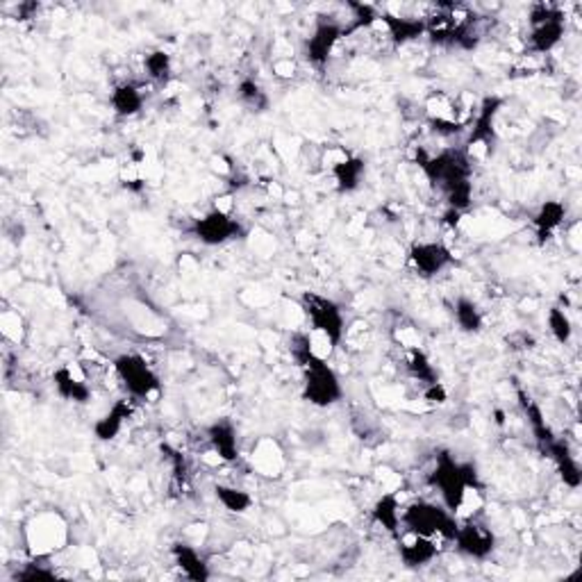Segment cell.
<instances>
[{
    "label": "cell",
    "mask_w": 582,
    "mask_h": 582,
    "mask_svg": "<svg viewBox=\"0 0 582 582\" xmlns=\"http://www.w3.org/2000/svg\"><path fill=\"white\" fill-rule=\"evenodd\" d=\"M430 185L446 198L450 210L462 212L471 205L473 164L467 149H444L441 153L419 159Z\"/></svg>",
    "instance_id": "obj_1"
},
{
    "label": "cell",
    "mask_w": 582,
    "mask_h": 582,
    "mask_svg": "<svg viewBox=\"0 0 582 582\" xmlns=\"http://www.w3.org/2000/svg\"><path fill=\"white\" fill-rule=\"evenodd\" d=\"M430 480H432L434 487L440 489L444 507H449L455 516H458V510L462 507L468 492L477 489L476 468L471 464L458 462L450 453L437 455V464H434Z\"/></svg>",
    "instance_id": "obj_2"
},
{
    "label": "cell",
    "mask_w": 582,
    "mask_h": 582,
    "mask_svg": "<svg viewBox=\"0 0 582 582\" xmlns=\"http://www.w3.org/2000/svg\"><path fill=\"white\" fill-rule=\"evenodd\" d=\"M401 525L414 535L453 541L459 523L449 507L430 501H416L401 512Z\"/></svg>",
    "instance_id": "obj_3"
},
{
    "label": "cell",
    "mask_w": 582,
    "mask_h": 582,
    "mask_svg": "<svg viewBox=\"0 0 582 582\" xmlns=\"http://www.w3.org/2000/svg\"><path fill=\"white\" fill-rule=\"evenodd\" d=\"M301 367L305 368V396L307 403L316 407H330L337 401H341L344 396V389H341V382H339V376L332 371V368L325 364V359L321 358H307L305 362H301Z\"/></svg>",
    "instance_id": "obj_4"
},
{
    "label": "cell",
    "mask_w": 582,
    "mask_h": 582,
    "mask_svg": "<svg viewBox=\"0 0 582 582\" xmlns=\"http://www.w3.org/2000/svg\"><path fill=\"white\" fill-rule=\"evenodd\" d=\"M114 371L121 377L123 386L128 389L130 398L146 401L159 392V377L150 368V364L137 353H123L114 359Z\"/></svg>",
    "instance_id": "obj_5"
},
{
    "label": "cell",
    "mask_w": 582,
    "mask_h": 582,
    "mask_svg": "<svg viewBox=\"0 0 582 582\" xmlns=\"http://www.w3.org/2000/svg\"><path fill=\"white\" fill-rule=\"evenodd\" d=\"M301 305L305 316L310 319L312 332L325 337L332 346L341 344V339H344L346 332V323L344 314H341V307H339L337 303L325 296H319V294H305Z\"/></svg>",
    "instance_id": "obj_6"
},
{
    "label": "cell",
    "mask_w": 582,
    "mask_h": 582,
    "mask_svg": "<svg viewBox=\"0 0 582 582\" xmlns=\"http://www.w3.org/2000/svg\"><path fill=\"white\" fill-rule=\"evenodd\" d=\"M241 232H244L241 223L230 212L219 210V207L207 212L203 219H196L191 225V234L205 246H223L237 239Z\"/></svg>",
    "instance_id": "obj_7"
},
{
    "label": "cell",
    "mask_w": 582,
    "mask_h": 582,
    "mask_svg": "<svg viewBox=\"0 0 582 582\" xmlns=\"http://www.w3.org/2000/svg\"><path fill=\"white\" fill-rule=\"evenodd\" d=\"M530 48L535 53H550L564 37V19L558 10L553 7H537L530 16Z\"/></svg>",
    "instance_id": "obj_8"
},
{
    "label": "cell",
    "mask_w": 582,
    "mask_h": 582,
    "mask_svg": "<svg viewBox=\"0 0 582 582\" xmlns=\"http://www.w3.org/2000/svg\"><path fill=\"white\" fill-rule=\"evenodd\" d=\"M453 541L459 553L473 559H487L496 549V537H494L492 528L473 519H467V523L458 525Z\"/></svg>",
    "instance_id": "obj_9"
},
{
    "label": "cell",
    "mask_w": 582,
    "mask_h": 582,
    "mask_svg": "<svg viewBox=\"0 0 582 582\" xmlns=\"http://www.w3.org/2000/svg\"><path fill=\"white\" fill-rule=\"evenodd\" d=\"M410 262L423 277H432L455 262V255L441 241H419L412 246Z\"/></svg>",
    "instance_id": "obj_10"
},
{
    "label": "cell",
    "mask_w": 582,
    "mask_h": 582,
    "mask_svg": "<svg viewBox=\"0 0 582 582\" xmlns=\"http://www.w3.org/2000/svg\"><path fill=\"white\" fill-rule=\"evenodd\" d=\"M501 105L503 101L501 98H496V95H489V98L482 101L480 110H477L476 116H473V128L471 132H468L467 146H464L468 155L477 149H485V146L494 139V121H496Z\"/></svg>",
    "instance_id": "obj_11"
},
{
    "label": "cell",
    "mask_w": 582,
    "mask_h": 582,
    "mask_svg": "<svg viewBox=\"0 0 582 582\" xmlns=\"http://www.w3.org/2000/svg\"><path fill=\"white\" fill-rule=\"evenodd\" d=\"M341 34H344V28H341V25L332 23V21L321 23L319 28L314 30V34L307 39V46H305L307 59H310L314 67H323V64H328L330 55H332L334 46L339 43Z\"/></svg>",
    "instance_id": "obj_12"
},
{
    "label": "cell",
    "mask_w": 582,
    "mask_h": 582,
    "mask_svg": "<svg viewBox=\"0 0 582 582\" xmlns=\"http://www.w3.org/2000/svg\"><path fill=\"white\" fill-rule=\"evenodd\" d=\"M398 553L401 559L405 562V567H425L437 558V540L423 535H414L407 532L398 537Z\"/></svg>",
    "instance_id": "obj_13"
},
{
    "label": "cell",
    "mask_w": 582,
    "mask_h": 582,
    "mask_svg": "<svg viewBox=\"0 0 582 582\" xmlns=\"http://www.w3.org/2000/svg\"><path fill=\"white\" fill-rule=\"evenodd\" d=\"M544 450L549 453V458L553 459L555 467H558V473L562 476L564 485L571 489L580 487V482H582L580 464H577V458L571 453V449H568L567 441L553 437V440H550V444L546 446Z\"/></svg>",
    "instance_id": "obj_14"
},
{
    "label": "cell",
    "mask_w": 582,
    "mask_h": 582,
    "mask_svg": "<svg viewBox=\"0 0 582 582\" xmlns=\"http://www.w3.org/2000/svg\"><path fill=\"white\" fill-rule=\"evenodd\" d=\"M53 380L55 389H58V394L62 398H67V401L71 403H80V405L89 403L91 386L86 385V377L82 376V373H77L76 368L59 367L58 371H55Z\"/></svg>",
    "instance_id": "obj_15"
},
{
    "label": "cell",
    "mask_w": 582,
    "mask_h": 582,
    "mask_svg": "<svg viewBox=\"0 0 582 582\" xmlns=\"http://www.w3.org/2000/svg\"><path fill=\"white\" fill-rule=\"evenodd\" d=\"M207 437H210V444L214 449L216 458L221 462H234L239 455V441H237V430L230 423L228 419H221L216 423L210 425L207 430Z\"/></svg>",
    "instance_id": "obj_16"
},
{
    "label": "cell",
    "mask_w": 582,
    "mask_h": 582,
    "mask_svg": "<svg viewBox=\"0 0 582 582\" xmlns=\"http://www.w3.org/2000/svg\"><path fill=\"white\" fill-rule=\"evenodd\" d=\"M132 401L134 398H121V401H116L114 405L110 407V412H107L105 416H101V419L95 421L94 432L98 440L110 441L114 440L121 430H123L125 421H128L130 414H132Z\"/></svg>",
    "instance_id": "obj_17"
},
{
    "label": "cell",
    "mask_w": 582,
    "mask_h": 582,
    "mask_svg": "<svg viewBox=\"0 0 582 582\" xmlns=\"http://www.w3.org/2000/svg\"><path fill=\"white\" fill-rule=\"evenodd\" d=\"M171 555H173V559H176L177 567L182 568V573H185L189 580L203 582L210 577V564H207V559L203 558L201 550L194 549V546L173 544Z\"/></svg>",
    "instance_id": "obj_18"
},
{
    "label": "cell",
    "mask_w": 582,
    "mask_h": 582,
    "mask_svg": "<svg viewBox=\"0 0 582 582\" xmlns=\"http://www.w3.org/2000/svg\"><path fill=\"white\" fill-rule=\"evenodd\" d=\"M110 103L114 107V112L123 119H130V116L139 114L143 107V91L141 86L134 85V82H121V85L114 86L110 95Z\"/></svg>",
    "instance_id": "obj_19"
},
{
    "label": "cell",
    "mask_w": 582,
    "mask_h": 582,
    "mask_svg": "<svg viewBox=\"0 0 582 582\" xmlns=\"http://www.w3.org/2000/svg\"><path fill=\"white\" fill-rule=\"evenodd\" d=\"M401 512L403 510H401V503H398L396 492H386L382 494V496L376 501V505H373V521L380 523L389 535L398 537V532H401L403 528Z\"/></svg>",
    "instance_id": "obj_20"
},
{
    "label": "cell",
    "mask_w": 582,
    "mask_h": 582,
    "mask_svg": "<svg viewBox=\"0 0 582 582\" xmlns=\"http://www.w3.org/2000/svg\"><path fill=\"white\" fill-rule=\"evenodd\" d=\"M332 176L337 180L339 191H355L362 182L364 176V162L359 158H350V155H344L339 162L332 164Z\"/></svg>",
    "instance_id": "obj_21"
},
{
    "label": "cell",
    "mask_w": 582,
    "mask_h": 582,
    "mask_svg": "<svg viewBox=\"0 0 582 582\" xmlns=\"http://www.w3.org/2000/svg\"><path fill=\"white\" fill-rule=\"evenodd\" d=\"M564 216H567V205H564V203L546 201L544 205L540 207V212L535 214V219H532L540 239H549L550 234L562 225Z\"/></svg>",
    "instance_id": "obj_22"
},
{
    "label": "cell",
    "mask_w": 582,
    "mask_h": 582,
    "mask_svg": "<svg viewBox=\"0 0 582 582\" xmlns=\"http://www.w3.org/2000/svg\"><path fill=\"white\" fill-rule=\"evenodd\" d=\"M216 501L225 507L228 512H234V514H244L253 507V496L249 492L239 487H230V485H216L214 489Z\"/></svg>",
    "instance_id": "obj_23"
},
{
    "label": "cell",
    "mask_w": 582,
    "mask_h": 582,
    "mask_svg": "<svg viewBox=\"0 0 582 582\" xmlns=\"http://www.w3.org/2000/svg\"><path fill=\"white\" fill-rule=\"evenodd\" d=\"M455 321L464 332H480L482 328V312L471 298H458L455 303Z\"/></svg>",
    "instance_id": "obj_24"
},
{
    "label": "cell",
    "mask_w": 582,
    "mask_h": 582,
    "mask_svg": "<svg viewBox=\"0 0 582 582\" xmlns=\"http://www.w3.org/2000/svg\"><path fill=\"white\" fill-rule=\"evenodd\" d=\"M407 368H410L412 376H414L419 382H423L425 386L440 382L437 380V371H434V367L430 364L428 355H425L421 349H416V346H412L410 353H407Z\"/></svg>",
    "instance_id": "obj_25"
},
{
    "label": "cell",
    "mask_w": 582,
    "mask_h": 582,
    "mask_svg": "<svg viewBox=\"0 0 582 582\" xmlns=\"http://www.w3.org/2000/svg\"><path fill=\"white\" fill-rule=\"evenodd\" d=\"M239 101L249 105L250 110L255 112H264L268 107V95L262 86L258 85L255 80H241L239 82Z\"/></svg>",
    "instance_id": "obj_26"
},
{
    "label": "cell",
    "mask_w": 582,
    "mask_h": 582,
    "mask_svg": "<svg viewBox=\"0 0 582 582\" xmlns=\"http://www.w3.org/2000/svg\"><path fill=\"white\" fill-rule=\"evenodd\" d=\"M143 68L153 82H167L171 77V55L164 50H153L143 59Z\"/></svg>",
    "instance_id": "obj_27"
},
{
    "label": "cell",
    "mask_w": 582,
    "mask_h": 582,
    "mask_svg": "<svg viewBox=\"0 0 582 582\" xmlns=\"http://www.w3.org/2000/svg\"><path fill=\"white\" fill-rule=\"evenodd\" d=\"M549 330H550V334L558 339L559 344H568V341H571L573 325H571V319H568V314L562 310V307H550L549 310Z\"/></svg>",
    "instance_id": "obj_28"
},
{
    "label": "cell",
    "mask_w": 582,
    "mask_h": 582,
    "mask_svg": "<svg viewBox=\"0 0 582 582\" xmlns=\"http://www.w3.org/2000/svg\"><path fill=\"white\" fill-rule=\"evenodd\" d=\"M58 577V573L53 568H46L43 564H25L21 571L14 573V580H23V582H34V580H53Z\"/></svg>",
    "instance_id": "obj_29"
},
{
    "label": "cell",
    "mask_w": 582,
    "mask_h": 582,
    "mask_svg": "<svg viewBox=\"0 0 582 582\" xmlns=\"http://www.w3.org/2000/svg\"><path fill=\"white\" fill-rule=\"evenodd\" d=\"M425 398L430 403H444L446 401V389L441 382H434V385L425 386Z\"/></svg>",
    "instance_id": "obj_30"
}]
</instances>
